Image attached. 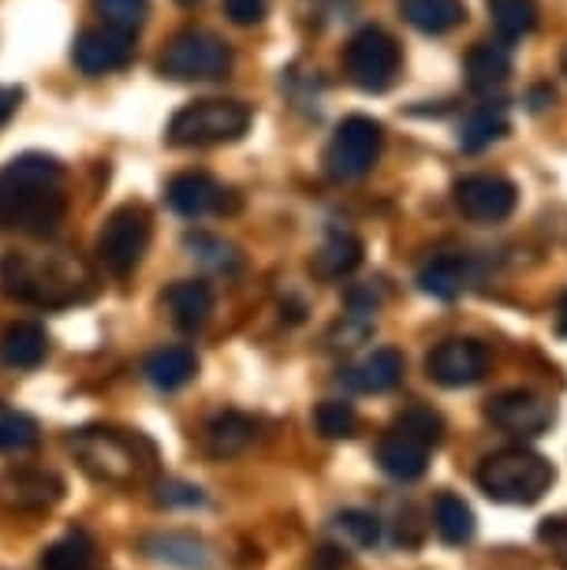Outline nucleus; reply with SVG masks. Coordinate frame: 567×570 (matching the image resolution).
I'll list each match as a JSON object with an SVG mask.
<instances>
[{"label": "nucleus", "mask_w": 567, "mask_h": 570, "mask_svg": "<svg viewBox=\"0 0 567 570\" xmlns=\"http://www.w3.org/2000/svg\"><path fill=\"white\" fill-rule=\"evenodd\" d=\"M456 209L475 224H500L508 220L519 206V187L508 176L493 171H475V176L456 179L452 187Z\"/></svg>", "instance_id": "9b49d317"}, {"label": "nucleus", "mask_w": 567, "mask_h": 570, "mask_svg": "<svg viewBox=\"0 0 567 570\" xmlns=\"http://www.w3.org/2000/svg\"><path fill=\"white\" fill-rule=\"evenodd\" d=\"M538 537L553 548V556L567 567V519H549V522H541Z\"/></svg>", "instance_id": "4c0bfd02"}, {"label": "nucleus", "mask_w": 567, "mask_h": 570, "mask_svg": "<svg viewBox=\"0 0 567 570\" xmlns=\"http://www.w3.org/2000/svg\"><path fill=\"white\" fill-rule=\"evenodd\" d=\"M16 105H19V90H0V124L16 112Z\"/></svg>", "instance_id": "58836bf2"}, {"label": "nucleus", "mask_w": 567, "mask_h": 570, "mask_svg": "<svg viewBox=\"0 0 567 570\" xmlns=\"http://www.w3.org/2000/svg\"><path fill=\"white\" fill-rule=\"evenodd\" d=\"M433 530L452 548L470 544L475 541V511H470L459 497H452V492H441L433 503Z\"/></svg>", "instance_id": "bb28decb"}, {"label": "nucleus", "mask_w": 567, "mask_h": 570, "mask_svg": "<svg viewBox=\"0 0 567 570\" xmlns=\"http://www.w3.org/2000/svg\"><path fill=\"white\" fill-rule=\"evenodd\" d=\"M336 530L344 533L351 544H359V548L378 544V537H381L378 519H373V514H366V511H344V514H336Z\"/></svg>", "instance_id": "72a5a7b5"}, {"label": "nucleus", "mask_w": 567, "mask_h": 570, "mask_svg": "<svg viewBox=\"0 0 567 570\" xmlns=\"http://www.w3.org/2000/svg\"><path fill=\"white\" fill-rule=\"evenodd\" d=\"M254 433H258L254 417L239 414V411H224L206 425V455H213V459L239 455V451H247L254 444Z\"/></svg>", "instance_id": "5701e85b"}, {"label": "nucleus", "mask_w": 567, "mask_h": 570, "mask_svg": "<svg viewBox=\"0 0 567 570\" xmlns=\"http://www.w3.org/2000/svg\"><path fill=\"white\" fill-rule=\"evenodd\" d=\"M362 265V243L351 232H333L314 254V273L321 279H344Z\"/></svg>", "instance_id": "a878e982"}, {"label": "nucleus", "mask_w": 567, "mask_h": 570, "mask_svg": "<svg viewBox=\"0 0 567 570\" xmlns=\"http://www.w3.org/2000/svg\"><path fill=\"white\" fill-rule=\"evenodd\" d=\"M71 60L82 75H113L135 60V35L116 27H90L75 38Z\"/></svg>", "instance_id": "ddd939ff"}, {"label": "nucleus", "mask_w": 567, "mask_h": 570, "mask_svg": "<svg viewBox=\"0 0 567 570\" xmlns=\"http://www.w3.org/2000/svg\"><path fill=\"white\" fill-rule=\"evenodd\" d=\"M314 425L325 440H348V436H355L359 414H355V406L344 400H325V403H317Z\"/></svg>", "instance_id": "7c9ffc66"}, {"label": "nucleus", "mask_w": 567, "mask_h": 570, "mask_svg": "<svg viewBox=\"0 0 567 570\" xmlns=\"http://www.w3.org/2000/svg\"><path fill=\"white\" fill-rule=\"evenodd\" d=\"M553 403L538 392L516 389V392H500L493 403L486 406V417L497 429H505L511 436H541L553 425Z\"/></svg>", "instance_id": "4468645a"}, {"label": "nucleus", "mask_w": 567, "mask_h": 570, "mask_svg": "<svg viewBox=\"0 0 567 570\" xmlns=\"http://www.w3.org/2000/svg\"><path fill=\"white\" fill-rule=\"evenodd\" d=\"M228 195L232 190H221L217 183H213V176H206V171H179V176L168 183L165 198L168 206H173V213H179V217H206V213H228L235 206H228Z\"/></svg>", "instance_id": "2eb2a0df"}, {"label": "nucleus", "mask_w": 567, "mask_h": 570, "mask_svg": "<svg viewBox=\"0 0 567 570\" xmlns=\"http://www.w3.org/2000/svg\"><path fill=\"white\" fill-rule=\"evenodd\" d=\"M384 149V127L370 116H348L344 124L336 127L333 138L325 146V176L336 183H355L362 176H370L373 165L381 160Z\"/></svg>", "instance_id": "6e6552de"}, {"label": "nucleus", "mask_w": 567, "mask_h": 570, "mask_svg": "<svg viewBox=\"0 0 567 570\" xmlns=\"http://www.w3.org/2000/svg\"><path fill=\"white\" fill-rule=\"evenodd\" d=\"M157 492H160L157 503H165V508H198V503L206 500L195 485H184V481H168V485H160Z\"/></svg>", "instance_id": "e433bc0d"}, {"label": "nucleus", "mask_w": 567, "mask_h": 570, "mask_svg": "<svg viewBox=\"0 0 567 570\" xmlns=\"http://www.w3.org/2000/svg\"><path fill=\"white\" fill-rule=\"evenodd\" d=\"M165 309L176 328L198 332L213 314V292L202 284V279H176V284L165 292Z\"/></svg>", "instance_id": "aec40b11"}, {"label": "nucleus", "mask_w": 567, "mask_h": 570, "mask_svg": "<svg viewBox=\"0 0 567 570\" xmlns=\"http://www.w3.org/2000/svg\"><path fill=\"white\" fill-rule=\"evenodd\" d=\"M463 71H467V86L478 94H489V90H497V86H505L511 75V52L505 46V38L470 46Z\"/></svg>", "instance_id": "a211bd4d"}, {"label": "nucleus", "mask_w": 567, "mask_h": 570, "mask_svg": "<svg viewBox=\"0 0 567 570\" xmlns=\"http://www.w3.org/2000/svg\"><path fill=\"white\" fill-rule=\"evenodd\" d=\"M270 4L273 0H224V16H228L235 27H254L265 19Z\"/></svg>", "instance_id": "c9c22d12"}, {"label": "nucleus", "mask_w": 567, "mask_h": 570, "mask_svg": "<svg viewBox=\"0 0 567 570\" xmlns=\"http://www.w3.org/2000/svg\"><path fill=\"white\" fill-rule=\"evenodd\" d=\"M46 354L49 336L35 321H16L0 332V365H8V370H38Z\"/></svg>", "instance_id": "f3484780"}, {"label": "nucleus", "mask_w": 567, "mask_h": 570, "mask_svg": "<svg viewBox=\"0 0 567 570\" xmlns=\"http://www.w3.org/2000/svg\"><path fill=\"white\" fill-rule=\"evenodd\" d=\"M400 46L389 30L362 27L344 46V75L362 94H384L400 75Z\"/></svg>", "instance_id": "1a4fd4ad"}, {"label": "nucleus", "mask_w": 567, "mask_h": 570, "mask_svg": "<svg viewBox=\"0 0 567 570\" xmlns=\"http://www.w3.org/2000/svg\"><path fill=\"white\" fill-rule=\"evenodd\" d=\"M75 455L90 478L105 485H143L157 473V448L143 433H127V429H82L71 440Z\"/></svg>", "instance_id": "f03ea898"}, {"label": "nucleus", "mask_w": 567, "mask_h": 570, "mask_svg": "<svg viewBox=\"0 0 567 570\" xmlns=\"http://www.w3.org/2000/svg\"><path fill=\"white\" fill-rule=\"evenodd\" d=\"M63 497V481L49 470H16L0 481V500L16 511H46Z\"/></svg>", "instance_id": "dca6fc26"}, {"label": "nucleus", "mask_w": 567, "mask_h": 570, "mask_svg": "<svg viewBox=\"0 0 567 570\" xmlns=\"http://www.w3.org/2000/svg\"><path fill=\"white\" fill-rule=\"evenodd\" d=\"M157 71L173 82H213L232 71V49L209 30H179L160 52Z\"/></svg>", "instance_id": "0eeeda50"}, {"label": "nucleus", "mask_w": 567, "mask_h": 570, "mask_svg": "<svg viewBox=\"0 0 567 570\" xmlns=\"http://www.w3.org/2000/svg\"><path fill=\"white\" fill-rule=\"evenodd\" d=\"M556 470L553 462L538 455V451L527 448H508L489 455L478 466V485L489 500L497 503H511V508H527V503H538L545 492L553 489Z\"/></svg>", "instance_id": "20e7f679"}, {"label": "nucleus", "mask_w": 567, "mask_h": 570, "mask_svg": "<svg viewBox=\"0 0 567 570\" xmlns=\"http://www.w3.org/2000/svg\"><path fill=\"white\" fill-rule=\"evenodd\" d=\"M508 135V112L505 105H478L475 112L463 116V124H459V149H467V154H478V149L493 146L497 138Z\"/></svg>", "instance_id": "393cba45"}, {"label": "nucleus", "mask_w": 567, "mask_h": 570, "mask_svg": "<svg viewBox=\"0 0 567 570\" xmlns=\"http://www.w3.org/2000/svg\"><path fill=\"white\" fill-rule=\"evenodd\" d=\"M403 19L422 35H448L467 19L463 0H400Z\"/></svg>", "instance_id": "b1692460"}, {"label": "nucleus", "mask_w": 567, "mask_h": 570, "mask_svg": "<svg viewBox=\"0 0 567 570\" xmlns=\"http://www.w3.org/2000/svg\"><path fill=\"white\" fill-rule=\"evenodd\" d=\"M489 370V351L481 347L478 340H467V336H452L444 343H437L426 358V373L430 381H437L441 389H470L478 384L481 376Z\"/></svg>", "instance_id": "f8f14e48"}, {"label": "nucleus", "mask_w": 567, "mask_h": 570, "mask_svg": "<svg viewBox=\"0 0 567 570\" xmlns=\"http://www.w3.org/2000/svg\"><path fill=\"white\" fill-rule=\"evenodd\" d=\"M90 4L105 19V27L127 30V35H135L149 16V0H90Z\"/></svg>", "instance_id": "2f4dec72"}, {"label": "nucleus", "mask_w": 567, "mask_h": 570, "mask_svg": "<svg viewBox=\"0 0 567 570\" xmlns=\"http://www.w3.org/2000/svg\"><path fill=\"white\" fill-rule=\"evenodd\" d=\"M75 276H79V268L63 262H30L23 254H4V262H0V287H4V295L35 306L75 303L79 298Z\"/></svg>", "instance_id": "423d86ee"}, {"label": "nucleus", "mask_w": 567, "mask_h": 570, "mask_svg": "<svg viewBox=\"0 0 567 570\" xmlns=\"http://www.w3.org/2000/svg\"><path fill=\"white\" fill-rule=\"evenodd\" d=\"M149 235H154V224H149L146 206L127 202V206L113 209L98 235V262L105 265V273L113 276L135 273L138 262L149 250Z\"/></svg>", "instance_id": "9d476101"}, {"label": "nucleus", "mask_w": 567, "mask_h": 570, "mask_svg": "<svg viewBox=\"0 0 567 570\" xmlns=\"http://www.w3.org/2000/svg\"><path fill=\"white\" fill-rule=\"evenodd\" d=\"M254 120L251 105L243 101H190L184 105L173 120H168V142L179 149H206V146H224V142H239L247 135V127Z\"/></svg>", "instance_id": "39448f33"}, {"label": "nucleus", "mask_w": 567, "mask_h": 570, "mask_svg": "<svg viewBox=\"0 0 567 570\" xmlns=\"http://www.w3.org/2000/svg\"><path fill=\"white\" fill-rule=\"evenodd\" d=\"M90 563H94V541L82 530L63 533L60 541H52L41 552V570H90Z\"/></svg>", "instance_id": "c756f323"}, {"label": "nucleus", "mask_w": 567, "mask_h": 570, "mask_svg": "<svg viewBox=\"0 0 567 570\" xmlns=\"http://www.w3.org/2000/svg\"><path fill=\"white\" fill-rule=\"evenodd\" d=\"M400 381H403V354L392 347H378L348 370V384L362 395H384Z\"/></svg>", "instance_id": "6ab92c4d"}, {"label": "nucleus", "mask_w": 567, "mask_h": 570, "mask_svg": "<svg viewBox=\"0 0 567 570\" xmlns=\"http://www.w3.org/2000/svg\"><path fill=\"white\" fill-rule=\"evenodd\" d=\"M467 284H470V262L459 254L430 257V262L419 268V287L426 295L444 298V303H452V298L463 295Z\"/></svg>", "instance_id": "4be33fe9"}, {"label": "nucleus", "mask_w": 567, "mask_h": 570, "mask_svg": "<svg viewBox=\"0 0 567 570\" xmlns=\"http://www.w3.org/2000/svg\"><path fill=\"white\" fill-rule=\"evenodd\" d=\"M146 552L160 559V563H173V567H184V570H206L209 567V548L195 541L187 533H168V537H154L146 541Z\"/></svg>", "instance_id": "cd10ccee"}, {"label": "nucleus", "mask_w": 567, "mask_h": 570, "mask_svg": "<svg viewBox=\"0 0 567 570\" xmlns=\"http://www.w3.org/2000/svg\"><path fill=\"white\" fill-rule=\"evenodd\" d=\"M553 101H556V94L549 90V86H541V90H534V94H530V109H534V112H541L545 105H553Z\"/></svg>", "instance_id": "ea45409f"}, {"label": "nucleus", "mask_w": 567, "mask_h": 570, "mask_svg": "<svg viewBox=\"0 0 567 570\" xmlns=\"http://www.w3.org/2000/svg\"><path fill=\"white\" fill-rule=\"evenodd\" d=\"M179 4H195V0H179Z\"/></svg>", "instance_id": "79ce46f5"}, {"label": "nucleus", "mask_w": 567, "mask_h": 570, "mask_svg": "<svg viewBox=\"0 0 567 570\" xmlns=\"http://www.w3.org/2000/svg\"><path fill=\"white\" fill-rule=\"evenodd\" d=\"M38 444V422L27 414H4L0 417V451L4 455H19Z\"/></svg>", "instance_id": "473e14b6"}, {"label": "nucleus", "mask_w": 567, "mask_h": 570, "mask_svg": "<svg viewBox=\"0 0 567 570\" xmlns=\"http://www.w3.org/2000/svg\"><path fill=\"white\" fill-rule=\"evenodd\" d=\"M146 381L160 392H179L198 376V358L190 347H157L143 365Z\"/></svg>", "instance_id": "412c9836"}, {"label": "nucleus", "mask_w": 567, "mask_h": 570, "mask_svg": "<svg viewBox=\"0 0 567 570\" xmlns=\"http://www.w3.org/2000/svg\"><path fill=\"white\" fill-rule=\"evenodd\" d=\"M556 332L567 340V292H564V298H560V314H556Z\"/></svg>", "instance_id": "a19ab883"}, {"label": "nucleus", "mask_w": 567, "mask_h": 570, "mask_svg": "<svg viewBox=\"0 0 567 570\" xmlns=\"http://www.w3.org/2000/svg\"><path fill=\"white\" fill-rule=\"evenodd\" d=\"M187 250L198 257V262H206L213 268H235L239 265V257L228 243L213 239V235H187Z\"/></svg>", "instance_id": "f704fd0d"}, {"label": "nucleus", "mask_w": 567, "mask_h": 570, "mask_svg": "<svg viewBox=\"0 0 567 570\" xmlns=\"http://www.w3.org/2000/svg\"><path fill=\"white\" fill-rule=\"evenodd\" d=\"M63 168L57 157L23 154L0 168V228L49 235L63 220Z\"/></svg>", "instance_id": "f257e3e1"}, {"label": "nucleus", "mask_w": 567, "mask_h": 570, "mask_svg": "<svg viewBox=\"0 0 567 570\" xmlns=\"http://www.w3.org/2000/svg\"><path fill=\"white\" fill-rule=\"evenodd\" d=\"M564 71H567V52H564Z\"/></svg>", "instance_id": "37998d69"}, {"label": "nucleus", "mask_w": 567, "mask_h": 570, "mask_svg": "<svg viewBox=\"0 0 567 570\" xmlns=\"http://www.w3.org/2000/svg\"><path fill=\"white\" fill-rule=\"evenodd\" d=\"M441 436H444V417L433 406L414 403L381 433L373 459H378V466L392 481H419L426 466H430V451L441 444Z\"/></svg>", "instance_id": "7ed1b4c3"}, {"label": "nucleus", "mask_w": 567, "mask_h": 570, "mask_svg": "<svg viewBox=\"0 0 567 570\" xmlns=\"http://www.w3.org/2000/svg\"><path fill=\"white\" fill-rule=\"evenodd\" d=\"M489 19L505 41L527 38L538 27V0H489Z\"/></svg>", "instance_id": "c85d7f7f"}]
</instances>
